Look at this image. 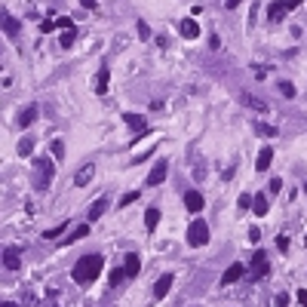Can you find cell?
I'll return each mask as SVG.
<instances>
[{"instance_id": "1f68e13d", "label": "cell", "mask_w": 307, "mask_h": 307, "mask_svg": "<svg viewBox=\"0 0 307 307\" xmlns=\"http://www.w3.org/2000/svg\"><path fill=\"white\" fill-rule=\"evenodd\" d=\"M138 34H141V40H151V28L144 22H138Z\"/></svg>"}, {"instance_id": "8d00e7d4", "label": "cell", "mask_w": 307, "mask_h": 307, "mask_svg": "<svg viewBox=\"0 0 307 307\" xmlns=\"http://www.w3.org/2000/svg\"><path fill=\"white\" fill-rule=\"evenodd\" d=\"M249 240H252V243H258V240H261V233H258V227H252V230H249Z\"/></svg>"}, {"instance_id": "52a82bcc", "label": "cell", "mask_w": 307, "mask_h": 307, "mask_svg": "<svg viewBox=\"0 0 307 307\" xmlns=\"http://www.w3.org/2000/svg\"><path fill=\"white\" fill-rule=\"evenodd\" d=\"M123 123L129 126V129H132L135 135H138V132H148V120H144L141 114H132V111H126V114H123Z\"/></svg>"}, {"instance_id": "cb8c5ba5", "label": "cell", "mask_w": 307, "mask_h": 307, "mask_svg": "<svg viewBox=\"0 0 307 307\" xmlns=\"http://www.w3.org/2000/svg\"><path fill=\"white\" fill-rule=\"evenodd\" d=\"M86 233H89V221H86V224H80V227H74V233H71L65 243H77V240H83V237H86Z\"/></svg>"}, {"instance_id": "7402d4cb", "label": "cell", "mask_w": 307, "mask_h": 307, "mask_svg": "<svg viewBox=\"0 0 307 307\" xmlns=\"http://www.w3.org/2000/svg\"><path fill=\"white\" fill-rule=\"evenodd\" d=\"M286 12H289V3H270V9H267L270 22H280V19H283Z\"/></svg>"}, {"instance_id": "7c38bea8", "label": "cell", "mask_w": 307, "mask_h": 307, "mask_svg": "<svg viewBox=\"0 0 307 307\" xmlns=\"http://www.w3.org/2000/svg\"><path fill=\"white\" fill-rule=\"evenodd\" d=\"M0 258H3V264H6L9 270H15V267L22 264V249H19V246H9V249H6Z\"/></svg>"}, {"instance_id": "277c9868", "label": "cell", "mask_w": 307, "mask_h": 307, "mask_svg": "<svg viewBox=\"0 0 307 307\" xmlns=\"http://www.w3.org/2000/svg\"><path fill=\"white\" fill-rule=\"evenodd\" d=\"M0 31L6 34V37H19V31H22V25H19V19H15V15H9L6 9H0Z\"/></svg>"}, {"instance_id": "8992f818", "label": "cell", "mask_w": 307, "mask_h": 307, "mask_svg": "<svg viewBox=\"0 0 307 307\" xmlns=\"http://www.w3.org/2000/svg\"><path fill=\"white\" fill-rule=\"evenodd\" d=\"M240 104L252 107V111H258V114H267V111H270L267 102H264V99H258V96H252V93H240Z\"/></svg>"}, {"instance_id": "d6986e66", "label": "cell", "mask_w": 307, "mask_h": 307, "mask_svg": "<svg viewBox=\"0 0 307 307\" xmlns=\"http://www.w3.org/2000/svg\"><path fill=\"white\" fill-rule=\"evenodd\" d=\"M267 209H270V203H267V197H264V194L252 197V212H255V215H261V218H264V215H267Z\"/></svg>"}, {"instance_id": "30bf717a", "label": "cell", "mask_w": 307, "mask_h": 307, "mask_svg": "<svg viewBox=\"0 0 307 307\" xmlns=\"http://www.w3.org/2000/svg\"><path fill=\"white\" fill-rule=\"evenodd\" d=\"M185 209L194 212V215L203 212V194H200V191H188V194H185Z\"/></svg>"}, {"instance_id": "5b68a950", "label": "cell", "mask_w": 307, "mask_h": 307, "mask_svg": "<svg viewBox=\"0 0 307 307\" xmlns=\"http://www.w3.org/2000/svg\"><path fill=\"white\" fill-rule=\"evenodd\" d=\"M166 172H169V160H157L154 163V169H151V175H148V188H157V185H163V178H166Z\"/></svg>"}, {"instance_id": "ffe728a7", "label": "cell", "mask_w": 307, "mask_h": 307, "mask_svg": "<svg viewBox=\"0 0 307 307\" xmlns=\"http://www.w3.org/2000/svg\"><path fill=\"white\" fill-rule=\"evenodd\" d=\"M182 34H185L188 40L200 37V25H197V19H185V22H182Z\"/></svg>"}, {"instance_id": "4dcf8cb0", "label": "cell", "mask_w": 307, "mask_h": 307, "mask_svg": "<svg viewBox=\"0 0 307 307\" xmlns=\"http://www.w3.org/2000/svg\"><path fill=\"white\" fill-rule=\"evenodd\" d=\"M138 200V191H129V194H123V200H120V206H132Z\"/></svg>"}, {"instance_id": "60d3db41", "label": "cell", "mask_w": 307, "mask_h": 307, "mask_svg": "<svg viewBox=\"0 0 307 307\" xmlns=\"http://www.w3.org/2000/svg\"><path fill=\"white\" fill-rule=\"evenodd\" d=\"M80 3H83L86 9H96V0H80Z\"/></svg>"}, {"instance_id": "b9f144b4", "label": "cell", "mask_w": 307, "mask_h": 307, "mask_svg": "<svg viewBox=\"0 0 307 307\" xmlns=\"http://www.w3.org/2000/svg\"><path fill=\"white\" fill-rule=\"evenodd\" d=\"M0 307H19V304H12V301H0Z\"/></svg>"}, {"instance_id": "7a4b0ae2", "label": "cell", "mask_w": 307, "mask_h": 307, "mask_svg": "<svg viewBox=\"0 0 307 307\" xmlns=\"http://www.w3.org/2000/svg\"><path fill=\"white\" fill-rule=\"evenodd\" d=\"M34 172H37V182H34V188H37V191H46V188L52 185L56 166H52L49 157H37V160H34Z\"/></svg>"}, {"instance_id": "f35d334b", "label": "cell", "mask_w": 307, "mask_h": 307, "mask_svg": "<svg viewBox=\"0 0 307 307\" xmlns=\"http://www.w3.org/2000/svg\"><path fill=\"white\" fill-rule=\"evenodd\" d=\"M240 3H243V0H224V6H227V9H237Z\"/></svg>"}, {"instance_id": "d6a6232c", "label": "cell", "mask_w": 307, "mask_h": 307, "mask_svg": "<svg viewBox=\"0 0 307 307\" xmlns=\"http://www.w3.org/2000/svg\"><path fill=\"white\" fill-rule=\"evenodd\" d=\"M267 191H270V194H280V191H283V182H280V178H274V182L267 185Z\"/></svg>"}, {"instance_id": "7bdbcfd3", "label": "cell", "mask_w": 307, "mask_h": 307, "mask_svg": "<svg viewBox=\"0 0 307 307\" xmlns=\"http://www.w3.org/2000/svg\"><path fill=\"white\" fill-rule=\"evenodd\" d=\"M304 246H307V233H304Z\"/></svg>"}, {"instance_id": "ee69618b", "label": "cell", "mask_w": 307, "mask_h": 307, "mask_svg": "<svg viewBox=\"0 0 307 307\" xmlns=\"http://www.w3.org/2000/svg\"><path fill=\"white\" fill-rule=\"evenodd\" d=\"M304 191H307V182H304Z\"/></svg>"}, {"instance_id": "d590c367", "label": "cell", "mask_w": 307, "mask_h": 307, "mask_svg": "<svg viewBox=\"0 0 307 307\" xmlns=\"http://www.w3.org/2000/svg\"><path fill=\"white\" fill-rule=\"evenodd\" d=\"M249 206H252V197L243 194V197H240V209H249Z\"/></svg>"}, {"instance_id": "74e56055", "label": "cell", "mask_w": 307, "mask_h": 307, "mask_svg": "<svg viewBox=\"0 0 307 307\" xmlns=\"http://www.w3.org/2000/svg\"><path fill=\"white\" fill-rule=\"evenodd\" d=\"M277 246H280V249L286 252V249H289V237H277Z\"/></svg>"}, {"instance_id": "4fadbf2b", "label": "cell", "mask_w": 307, "mask_h": 307, "mask_svg": "<svg viewBox=\"0 0 307 307\" xmlns=\"http://www.w3.org/2000/svg\"><path fill=\"white\" fill-rule=\"evenodd\" d=\"M172 283H175V277H172V274H163V277L154 283V295H157V298H166L169 289H172Z\"/></svg>"}, {"instance_id": "5bb4252c", "label": "cell", "mask_w": 307, "mask_h": 307, "mask_svg": "<svg viewBox=\"0 0 307 307\" xmlns=\"http://www.w3.org/2000/svg\"><path fill=\"white\" fill-rule=\"evenodd\" d=\"M138 270H141V261H138L135 252H129V255H126V264H123V274L129 277V280H135V277H138Z\"/></svg>"}, {"instance_id": "f546056e", "label": "cell", "mask_w": 307, "mask_h": 307, "mask_svg": "<svg viewBox=\"0 0 307 307\" xmlns=\"http://www.w3.org/2000/svg\"><path fill=\"white\" fill-rule=\"evenodd\" d=\"M280 93H283L286 99H295V86H292V83H286V80H283V83H280Z\"/></svg>"}, {"instance_id": "44dd1931", "label": "cell", "mask_w": 307, "mask_h": 307, "mask_svg": "<svg viewBox=\"0 0 307 307\" xmlns=\"http://www.w3.org/2000/svg\"><path fill=\"white\" fill-rule=\"evenodd\" d=\"M157 224H160V209L151 206L148 212H144V227H148V230H157Z\"/></svg>"}, {"instance_id": "e575fe53", "label": "cell", "mask_w": 307, "mask_h": 307, "mask_svg": "<svg viewBox=\"0 0 307 307\" xmlns=\"http://www.w3.org/2000/svg\"><path fill=\"white\" fill-rule=\"evenodd\" d=\"M56 25H59L62 31H68V28H74V22H71V19H65V15H62V19H56Z\"/></svg>"}, {"instance_id": "9c48e42d", "label": "cell", "mask_w": 307, "mask_h": 307, "mask_svg": "<svg viewBox=\"0 0 307 307\" xmlns=\"http://www.w3.org/2000/svg\"><path fill=\"white\" fill-rule=\"evenodd\" d=\"M267 270H270V264H267V255H264V252H255V255H252V277H264L267 274Z\"/></svg>"}, {"instance_id": "4316f807", "label": "cell", "mask_w": 307, "mask_h": 307, "mask_svg": "<svg viewBox=\"0 0 307 307\" xmlns=\"http://www.w3.org/2000/svg\"><path fill=\"white\" fill-rule=\"evenodd\" d=\"M52 157H56V160H65V141H62V138L52 141Z\"/></svg>"}, {"instance_id": "f1b7e54d", "label": "cell", "mask_w": 307, "mask_h": 307, "mask_svg": "<svg viewBox=\"0 0 307 307\" xmlns=\"http://www.w3.org/2000/svg\"><path fill=\"white\" fill-rule=\"evenodd\" d=\"M123 277H126V274H123V267H114L107 280H111V286H120V280H123Z\"/></svg>"}, {"instance_id": "8fae6325", "label": "cell", "mask_w": 307, "mask_h": 307, "mask_svg": "<svg viewBox=\"0 0 307 307\" xmlns=\"http://www.w3.org/2000/svg\"><path fill=\"white\" fill-rule=\"evenodd\" d=\"M93 175H96V166H93V163H83V166L77 169V175H74V185H77V188H86L89 182H93Z\"/></svg>"}, {"instance_id": "603a6c76", "label": "cell", "mask_w": 307, "mask_h": 307, "mask_svg": "<svg viewBox=\"0 0 307 307\" xmlns=\"http://www.w3.org/2000/svg\"><path fill=\"white\" fill-rule=\"evenodd\" d=\"M65 230H68V221H62V224H56V227H49V230H43V240H56V237H62Z\"/></svg>"}, {"instance_id": "ba28073f", "label": "cell", "mask_w": 307, "mask_h": 307, "mask_svg": "<svg viewBox=\"0 0 307 307\" xmlns=\"http://www.w3.org/2000/svg\"><path fill=\"white\" fill-rule=\"evenodd\" d=\"M37 120V104H25L22 111H19V117H15V123H19V129H28V126Z\"/></svg>"}, {"instance_id": "6da1fadb", "label": "cell", "mask_w": 307, "mask_h": 307, "mask_svg": "<svg viewBox=\"0 0 307 307\" xmlns=\"http://www.w3.org/2000/svg\"><path fill=\"white\" fill-rule=\"evenodd\" d=\"M102 267H104V258L99 255V252H93V255L77 258V264L71 267V277H74V283H80V286H89V283L99 280Z\"/></svg>"}, {"instance_id": "83f0119b", "label": "cell", "mask_w": 307, "mask_h": 307, "mask_svg": "<svg viewBox=\"0 0 307 307\" xmlns=\"http://www.w3.org/2000/svg\"><path fill=\"white\" fill-rule=\"evenodd\" d=\"M255 129H258V135H267V138L277 135V129H274V126H267V123H255Z\"/></svg>"}, {"instance_id": "ab89813d", "label": "cell", "mask_w": 307, "mask_h": 307, "mask_svg": "<svg viewBox=\"0 0 307 307\" xmlns=\"http://www.w3.org/2000/svg\"><path fill=\"white\" fill-rule=\"evenodd\" d=\"M298 301H301V304L307 307V289H301V292H298Z\"/></svg>"}, {"instance_id": "e0dca14e", "label": "cell", "mask_w": 307, "mask_h": 307, "mask_svg": "<svg viewBox=\"0 0 307 307\" xmlns=\"http://www.w3.org/2000/svg\"><path fill=\"white\" fill-rule=\"evenodd\" d=\"M107 212V200L104 197H99V200L89 206V212H86V221H96V218H102V215Z\"/></svg>"}, {"instance_id": "836d02e7", "label": "cell", "mask_w": 307, "mask_h": 307, "mask_svg": "<svg viewBox=\"0 0 307 307\" xmlns=\"http://www.w3.org/2000/svg\"><path fill=\"white\" fill-rule=\"evenodd\" d=\"M274 307H289V295H283V292H280V295L274 298Z\"/></svg>"}, {"instance_id": "484cf974", "label": "cell", "mask_w": 307, "mask_h": 307, "mask_svg": "<svg viewBox=\"0 0 307 307\" xmlns=\"http://www.w3.org/2000/svg\"><path fill=\"white\" fill-rule=\"evenodd\" d=\"M74 37H77V31H74V28H68V31H62L59 43H62V46H71V43H74Z\"/></svg>"}, {"instance_id": "2e32d148", "label": "cell", "mask_w": 307, "mask_h": 307, "mask_svg": "<svg viewBox=\"0 0 307 307\" xmlns=\"http://www.w3.org/2000/svg\"><path fill=\"white\" fill-rule=\"evenodd\" d=\"M243 270H246V267H243L240 261H237V264H230V267L224 270V277H221V286H233V283L243 277Z\"/></svg>"}, {"instance_id": "d4e9b609", "label": "cell", "mask_w": 307, "mask_h": 307, "mask_svg": "<svg viewBox=\"0 0 307 307\" xmlns=\"http://www.w3.org/2000/svg\"><path fill=\"white\" fill-rule=\"evenodd\" d=\"M31 151H34V138L25 135V138L19 141V154H22V157H31Z\"/></svg>"}, {"instance_id": "9a60e30c", "label": "cell", "mask_w": 307, "mask_h": 307, "mask_svg": "<svg viewBox=\"0 0 307 307\" xmlns=\"http://www.w3.org/2000/svg\"><path fill=\"white\" fill-rule=\"evenodd\" d=\"M107 83H111V68L102 65V68H99V77H96V93H99V96L107 93Z\"/></svg>"}, {"instance_id": "3957f363", "label": "cell", "mask_w": 307, "mask_h": 307, "mask_svg": "<svg viewBox=\"0 0 307 307\" xmlns=\"http://www.w3.org/2000/svg\"><path fill=\"white\" fill-rule=\"evenodd\" d=\"M206 243H209V224L197 218V221H194V224L188 227V246L200 249V246H206Z\"/></svg>"}, {"instance_id": "ac0fdd59", "label": "cell", "mask_w": 307, "mask_h": 307, "mask_svg": "<svg viewBox=\"0 0 307 307\" xmlns=\"http://www.w3.org/2000/svg\"><path fill=\"white\" fill-rule=\"evenodd\" d=\"M270 163H274V151H270V148H261V154H258V160H255V169H258V172H267Z\"/></svg>"}]
</instances>
